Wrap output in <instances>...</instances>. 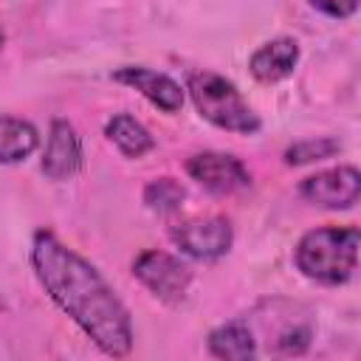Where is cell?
Wrapping results in <instances>:
<instances>
[{"label": "cell", "mask_w": 361, "mask_h": 361, "mask_svg": "<svg viewBox=\"0 0 361 361\" xmlns=\"http://www.w3.org/2000/svg\"><path fill=\"white\" fill-rule=\"evenodd\" d=\"M31 268L54 305L104 355L127 358L133 353L135 333L130 310L90 259L68 248L54 231L39 228L31 237Z\"/></svg>", "instance_id": "cell-1"}, {"label": "cell", "mask_w": 361, "mask_h": 361, "mask_svg": "<svg viewBox=\"0 0 361 361\" xmlns=\"http://www.w3.org/2000/svg\"><path fill=\"white\" fill-rule=\"evenodd\" d=\"M361 254V228L355 226H319L299 237L293 248L296 271L319 285H344Z\"/></svg>", "instance_id": "cell-2"}, {"label": "cell", "mask_w": 361, "mask_h": 361, "mask_svg": "<svg viewBox=\"0 0 361 361\" xmlns=\"http://www.w3.org/2000/svg\"><path fill=\"white\" fill-rule=\"evenodd\" d=\"M186 93L195 104V110L214 127L240 133V135H254L262 130L259 113L243 99L234 82H228L220 73L212 71H189L186 76Z\"/></svg>", "instance_id": "cell-3"}, {"label": "cell", "mask_w": 361, "mask_h": 361, "mask_svg": "<svg viewBox=\"0 0 361 361\" xmlns=\"http://www.w3.org/2000/svg\"><path fill=\"white\" fill-rule=\"evenodd\" d=\"M133 276L155 299H161L166 305H178L186 296V290H189V285L195 279L192 268L180 257H175L169 251H161V248L141 251L133 259Z\"/></svg>", "instance_id": "cell-4"}, {"label": "cell", "mask_w": 361, "mask_h": 361, "mask_svg": "<svg viewBox=\"0 0 361 361\" xmlns=\"http://www.w3.org/2000/svg\"><path fill=\"white\" fill-rule=\"evenodd\" d=\"M299 195L319 209H330V212L353 209L361 200V169L350 164L319 169L299 183Z\"/></svg>", "instance_id": "cell-5"}, {"label": "cell", "mask_w": 361, "mask_h": 361, "mask_svg": "<svg viewBox=\"0 0 361 361\" xmlns=\"http://www.w3.org/2000/svg\"><path fill=\"white\" fill-rule=\"evenodd\" d=\"M172 243L192 259H220L231 251L234 243V228L226 217L209 214V217H192L169 228Z\"/></svg>", "instance_id": "cell-6"}, {"label": "cell", "mask_w": 361, "mask_h": 361, "mask_svg": "<svg viewBox=\"0 0 361 361\" xmlns=\"http://www.w3.org/2000/svg\"><path fill=\"white\" fill-rule=\"evenodd\" d=\"M186 175L212 195H231L251 186V172L237 155L206 149L186 161Z\"/></svg>", "instance_id": "cell-7"}, {"label": "cell", "mask_w": 361, "mask_h": 361, "mask_svg": "<svg viewBox=\"0 0 361 361\" xmlns=\"http://www.w3.org/2000/svg\"><path fill=\"white\" fill-rule=\"evenodd\" d=\"M82 166H85V152L76 127L68 118H54L39 161L42 175L48 180H71L82 172Z\"/></svg>", "instance_id": "cell-8"}, {"label": "cell", "mask_w": 361, "mask_h": 361, "mask_svg": "<svg viewBox=\"0 0 361 361\" xmlns=\"http://www.w3.org/2000/svg\"><path fill=\"white\" fill-rule=\"evenodd\" d=\"M113 82H121L127 87H135L149 104H155L164 113H178L183 107V93L186 87H180V82H175L169 73L144 68V65H124L116 68L110 73Z\"/></svg>", "instance_id": "cell-9"}, {"label": "cell", "mask_w": 361, "mask_h": 361, "mask_svg": "<svg viewBox=\"0 0 361 361\" xmlns=\"http://www.w3.org/2000/svg\"><path fill=\"white\" fill-rule=\"evenodd\" d=\"M299 65V42L293 37H274L248 56V71L262 85L288 79Z\"/></svg>", "instance_id": "cell-10"}, {"label": "cell", "mask_w": 361, "mask_h": 361, "mask_svg": "<svg viewBox=\"0 0 361 361\" xmlns=\"http://www.w3.org/2000/svg\"><path fill=\"white\" fill-rule=\"evenodd\" d=\"M206 347H209V355L223 358V361H251L259 355L257 336L245 319H231V322L217 324L209 333Z\"/></svg>", "instance_id": "cell-11"}, {"label": "cell", "mask_w": 361, "mask_h": 361, "mask_svg": "<svg viewBox=\"0 0 361 361\" xmlns=\"http://www.w3.org/2000/svg\"><path fill=\"white\" fill-rule=\"evenodd\" d=\"M104 135L110 138V144H116V149L124 158H144L147 152L155 149V138L149 135V130L130 113L110 116L104 124Z\"/></svg>", "instance_id": "cell-12"}, {"label": "cell", "mask_w": 361, "mask_h": 361, "mask_svg": "<svg viewBox=\"0 0 361 361\" xmlns=\"http://www.w3.org/2000/svg\"><path fill=\"white\" fill-rule=\"evenodd\" d=\"M39 147V133L31 121L17 118L11 113L3 116L0 121V161L3 164H20L25 161L34 149Z\"/></svg>", "instance_id": "cell-13"}, {"label": "cell", "mask_w": 361, "mask_h": 361, "mask_svg": "<svg viewBox=\"0 0 361 361\" xmlns=\"http://www.w3.org/2000/svg\"><path fill=\"white\" fill-rule=\"evenodd\" d=\"M186 200V189L180 180L164 175V178H152L147 186H144V203L149 212H158V214H172L183 206Z\"/></svg>", "instance_id": "cell-14"}, {"label": "cell", "mask_w": 361, "mask_h": 361, "mask_svg": "<svg viewBox=\"0 0 361 361\" xmlns=\"http://www.w3.org/2000/svg\"><path fill=\"white\" fill-rule=\"evenodd\" d=\"M336 152H341V141L333 138V135H316V138H305V141H296L290 144L282 158L288 166H305V164H313V161H324V158H333Z\"/></svg>", "instance_id": "cell-15"}, {"label": "cell", "mask_w": 361, "mask_h": 361, "mask_svg": "<svg viewBox=\"0 0 361 361\" xmlns=\"http://www.w3.org/2000/svg\"><path fill=\"white\" fill-rule=\"evenodd\" d=\"M313 341V327L307 322H299V324H288L276 333L274 338V353L276 355H302L307 353Z\"/></svg>", "instance_id": "cell-16"}, {"label": "cell", "mask_w": 361, "mask_h": 361, "mask_svg": "<svg viewBox=\"0 0 361 361\" xmlns=\"http://www.w3.org/2000/svg\"><path fill=\"white\" fill-rule=\"evenodd\" d=\"M316 11H322L324 17H333V20H347L358 11V0H307Z\"/></svg>", "instance_id": "cell-17"}]
</instances>
